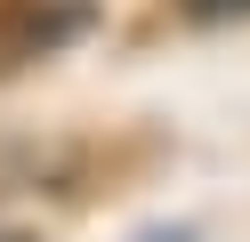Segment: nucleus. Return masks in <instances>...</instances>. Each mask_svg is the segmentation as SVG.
Segmentation results:
<instances>
[{
  "mask_svg": "<svg viewBox=\"0 0 250 242\" xmlns=\"http://www.w3.org/2000/svg\"><path fill=\"white\" fill-rule=\"evenodd\" d=\"M89 24H97V0H17V8H0V73H24V65L73 48Z\"/></svg>",
  "mask_w": 250,
  "mask_h": 242,
  "instance_id": "f257e3e1",
  "label": "nucleus"
},
{
  "mask_svg": "<svg viewBox=\"0 0 250 242\" xmlns=\"http://www.w3.org/2000/svg\"><path fill=\"white\" fill-rule=\"evenodd\" d=\"M194 24H226V16H250V0H178Z\"/></svg>",
  "mask_w": 250,
  "mask_h": 242,
  "instance_id": "f03ea898",
  "label": "nucleus"
},
{
  "mask_svg": "<svg viewBox=\"0 0 250 242\" xmlns=\"http://www.w3.org/2000/svg\"><path fill=\"white\" fill-rule=\"evenodd\" d=\"M153 242H194V226H162V234H153Z\"/></svg>",
  "mask_w": 250,
  "mask_h": 242,
  "instance_id": "7ed1b4c3",
  "label": "nucleus"
},
{
  "mask_svg": "<svg viewBox=\"0 0 250 242\" xmlns=\"http://www.w3.org/2000/svg\"><path fill=\"white\" fill-rule=\"evenodd\" d=\"M0 242H33V226H0Z\"/></svg>",
  "mask_w": 250,
  "mask_h": 242,
  "instance_id": "20e7f679",
  "label": "nucleus"
}]
</instances>
